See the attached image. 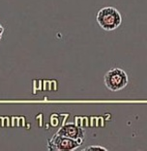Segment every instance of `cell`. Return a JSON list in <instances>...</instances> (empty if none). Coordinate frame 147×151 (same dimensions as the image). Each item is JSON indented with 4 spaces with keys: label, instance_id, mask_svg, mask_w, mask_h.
Returning <instances> with one entry per match:
<instances>
[{
    "label": "cell",
    "instance_id": "4",
    "mask_svg": "<svg viewBox=\"0 0 147 151\" xmlns=\"http://www.w3.org/2000/svg\"><path fill=\"white\" fill-rule=\"evenodd\" d=\"M57 135L68 137V138L77 139L82 142L85 137V131L83 128L78 127L74 123H66L57 131Z\"/></svg>",
    "mask_w": 147,
    "mask_h": 151
},
{
    "label": "cell",
    "instance_id": "1",
    "mask_svg": "<svg viewBox=\"0 0 147 151\" xmlns=\"http://www.w3.org/2000/svg\"><path fill=\"white\" fill-rule=\"evenodd\" d=\"M97 23L105 31H112L117 29L122 22L120 12L114 7L108 6L99 10L96 16Z\"/></svg>",
    "mask_w": 147,
    "mask_h": 151
},
{
    "label": "cell",
    "instance_id": "3",
    "mask_svg": "<svg viewBox=\"0 0 147 151\" xmlns=\"http://www.w3.org/2000/svg\"><path fill=\"white\" fill-rule=\"evenodd\" d=\"M80 140L74 139L68 137L60 136V135H55L53 136V138L50 139L49 142V149L51 150H76L81 145Z\"/></svg>",
    "mask_w": 147,
    "mask_h": 151
},
{
    "label": "cell",
    "instance_id": "2",
    "mask_svg": "<svg viewBox=\"0 0 147 151\" xmlns=\"http://www.w3.org/2000/svg\"><path fill=\"white\" fill-rule=\"evenodd\" d=\"M104 83L108 90L117 92L127 86L129 83V78L124 70L115 67L105 73L104 77Z\"/></svg>",
    "mask_w": 147,
    "mask_h": 151
},
{
    "label": "cell",
    "instance_id": "5",
    "mask_svg": "<svg viewBox=\"0 0 147 151\" xmlns=\"http://www.w3.org/2000/svg\"><path fill=\"white\" fill-rule=\"evenodd\" d=\"M84 151H95V150H102V151H107L108 149L105 148L104 146H101V145H91V146H88L86 148L83 149Z\"/></svg>",
    "mask_w": 147,
    "mask_h": 151
},
{
    "label": "cell",
    "instance_id": "6",
    "mask_svg": "<svg viewBox=\"0 0 147 151\" xmlns=\"http://www.w3.org/2000/svg\"><path fill=\"white\" fill-rule=\"evenodd\" d=\"M3 33H4V27H3L1 25V23H0V41H1V39H2Z\"/></svg>",
    "mask_w": 147,
    "mask_h": 151
}]
</instances>
